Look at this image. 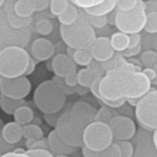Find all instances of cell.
<instances>
[{
  "mask_svg": "<svg viewBox=\"0 0 157 157\" xmlns=\"http://www.w3.org/2000/svg\"><path fill=\"white\" fill-rule=\"evenodd\" d=\"M60 35L63 43L75 50L89 49L98 37L87 14L82 9L75 23L69 26L60 25Z\"/></svg>",
  "mask_w": 157,
  "mask_h": 157,
  "instance_id": "obj_1",
  "label": "cell"
},
{
  "mask_svg": "<svg viewBox=\"0 0 157 157\" xmlns=\"http://www.w3.org/2000/svg\"><path fill=\"white\" fill-rule=\"evenodd\" d=\"M33 101L43 114L61 112L66 103V95L52 80L41 82L33 93Z\"/></svg>",
  "mask_w": 157,
  "mask_h": 157,
  "instance_id": "obj_2",
  "label": "cell"
},
{
  "mask_svg": "<svg viewBox=\"0 0 157 157\" xmlns=\"http://www.w3.org/2000/svg\"><path fill=\"white\" fill-rule=\"evenodd\" d=\"M30 55L27 50L18 45L7 46L0 51V75L15 78L25 75Z\"/></svg>",
  "mask_w": 157,
  "mask_h": 157,
  "instance_id": "obj_3",
  "label": "cell"
},
{
  "mask_svg": "<svg viewBox=\"0 0 157 157\" xmlns=\"http://www.w3.org/2000/svg\"><path fill=\"white\" fill-rule=\"evenodd\" d=\"M147 19V11L145 2L140 0L135 8L130 11L116 10L115 26L119 31L126 34L141 33L144 30Z\"/></svg>",
  "mask_w": 157,
  "mask_h": 157,
  "instance_id": "obj_4",
  "label": "cell"
},
{
  "mask_svg": "<svg viewBox=\"0 0 157 157\" xmlns=\"http://www.w3.org/2000/svg\"><path fill=\"white\" fill-rule=\"evenodd\" d=\"M113 143L114 138L109 124L95 121L84 129L83 145L90 150L100 153Z\"/></svg>",
  "mask_w": 157,
  "mask_h": 157,
  "instance_id": "obj_5",
  "label": "cell"
},
{
  "mask_svg": "<svg viewBox=\"0 0 157 157\" xmlns=\"http://www.w3.org/2000/svg\"><path fill=\"white\" fill-rule=\"evenodd\" d=\"M32 34V27L15 29L7 19V14L4 7L0 8V51L7 46L18 45L26 47Z\"/></svg>",
  "mask_w": 157,
  "mask_h": 157,
  "instance_id": "obj_6",
  "label": "cell"
},
{
  "mask_svg": "<svg viewBox=\"0 0 157 157\" xmlns=\"http://www.w3.org/2000/svg\"><path fill=\"white\" fill-rule=\"evenodd\" d=\"M139 125L148 131L157 129V89H153L140 98L134 110Z\"/></svg>",
  "mask_w": 157,
  "mask_h": 157,
  "instance_id": "obj_7",
  "label": "cell"
},
{
  "mask_svg": "<svg viewBox=\"0 0 157 157\" xmlns=\"http://www.w3.org/2000/svg\"><path fill=\"white\" fill-rule=\"evenodd\" d=\"M54 130L58 136L68 145L80 148L83 146L84 130L75 124L69 116V109L61 112Z\"/></svg>",
  "mask_w": 157,
  "mask_h": 157,
  "instance_id": "obj_8",
  "label": "cell"
},
{
  "mask_svg": "<svg viewBox=\"0 0 157 157\" xmlns=\"http://www.w3.org/2000/svg\"><path fill=\"white\" fill-rule=\"evenodd\" d=\"M31 91V83L28 76L22 75L15 78L2 77L0 80V94L13 98L24 99Z\"/></svg>",
  "mask_w": 157,
  "mask_h": 157,
  "instance_id": "obj_9",
  "label": "cell"
},
{
  "mask_svg": "<svg viewBox=\"0 0 157 157\" xmlns=\"http://www.w3.org/2000/svg\"><path fill=\"white\" fill-rule=\"evenodd\" d=\"M131 141L134 147L132 157H157L156 147L151 131L140 127Z\"/></svg>",
  "mask_w": 157,
  "mask_h": 157,
  "instance_id": "obj_10",
  "label": "cell"
},
{
  "mask_svg": "<svg viewBox=\"0 0 157 157\" xmlns=\"http://www.w3.org/2000/svg\"><path fill=\"white\" fill-rule=\"evenodd\" d=\"M98 109L88 102L79 100L75 102L69 109V116L72 121L81 129L96 121Z\"/></svg>",
  "mask_w": 157,
  "mask_h": 157,
  "instance_id": "obj_11",
  "label": "cell"
},
{
  "mask_svg": "<svg viewBox=\"0 0 157 157\" xmlns=\"http://www.w3.org/2000/svg\"><path fill=\"white\" fill-rule=\"evenodd\" d=\"M114 141H131L137 132L133 119L117 115L109 122Z\"/></svg>",
  "mask_w": 157,
  "mask_h": 157,
  "instance_id": "obj_12",
  "label": "cell"
},
{
  "mask_svg": "<svg viewBox=\"0 0 157 157\" xmlns=\"http://www.w3.org/2000/svg\"><path fill=\"white\" fill-rule=\"evenodd\" d=\"M89 49L93 59L100 63H105L110 60L116 52L111 46L109 38L106 36L97 37L96 40Z\"/></svg>",
  "mask_w": 157,
  "mask_h": 157,
  "instance_id": "obj_13",
  "label": "cell"
},
{
  "mask_svg": "<svg viewBox=\"0 0 157 157\" xmlns=\"http://www.w3.org/2000/svg\"><path fill=\"white\" fill-rule=\"evenodd\" d=\"M52 71L58 77H65L66 75L76 72L77 66L74 60L63 52H59L55 54L52 61Z\"/></svg>",
  "mask_w": 157,
  "mask_h": 157,
  "instance_id": "obj_14",
  "label": "cell"
},
{
  "mask_svg": "<svg viewBox=\"0 0 157 157\" xmlns=\"http://www.w3.org/2000/svg\"><path fill=\"white\" fill-rule=\"evenodd\" d=\"M30 53L38 62L49 61L55 54V46L47 38H37L31 44Z\"/></svg>",
  "mask_w": 157,
  "mask_h": 157,
  "instance_id": "obj_15",
  "label": "cell"
},
{
  "mask_svg": "<svg viewBox=\"0 0 157 157\" xmlns=\"http://www.w3.org/2000/svg\"><path fill=\"white\" fill-rule=\"evenodd\" d=\"M49 150L54 155H71L75 154L77 150L76 147L68 145L65 144L56 133L55 130L52 131L47 137Z\"/></svg>",
  "mask_w": 157,
  "mask_h": 157,
  "instance_id": "obj_16",
  "label": "cell"
},
{
  "mask_svg": "<svg viewBox=\"0 0 157 157\" xmlns=\"http://www.w3.org/2000/svg\"><path fill=\"white\" fill-rule=\"evenodd\" d=\"M3 139L9 144H17L23 138L22 125L16 121H11L5 124L1 130Z\"/></svg>",
  "mask_w": 157,
  "mask_h": 157,
  "instance_id": "obj_17",
  "label": "cell"
},
{
  "mask_svg": "<svg viewBox=\"0 0 157 157\" xmlns=\"http://www.w3.org/2000/svg\"><path fill=\"white\" fill-rule=\"evenodd\" d=\"M118 3L119 0H104L100 5L84 11L91 16H107L117 9Z\"/></svg>",
  "mask_w": 157,
  "mask_h": 157,
  "instance_id": "obj_18",
  "label": "cell"
},
{
  "mask_svg": "<svg viewBox=\"0 0 157 157\" xmlns=\"http://www.w3.org/2000/svg\"><path fill=\"white\" fill-rule=\"evenodd\" d=\"M111 46L116 52H123L130 46V35L121 31H117L109 37Z\"/></svg>",
  "mask_w": 157,
  "mask_h": 157,
  "instance_id": "obj_19",
  "label": "cell"
},
{
  "mask_svg": "<svg viewBox=\"0 0 157 157\" xmlns=\"http://www.w3.org/2000/svg\"><path fill=\"white\" fill-rule=\"evenodd\" d=\"M14 12L20 17L29 18L32 17L36 9L30 0H17L14 5Z\"/></svg>",
  "mask_w": 157,
  "mask_h": 157,
  "instance_id": "obj_20",
  "label": "cell"
},
{
  "mask_svg": "<svg viewBox=\"0 0 157 157\" xmlns=\"http://www.w3.org/2000/svg\"><path fill=\"white\" fill-rule=\"evenodd\" d=\"M13 116H14L15 121L23 126V125L29 124L33 121L34 112L30 107L26 106L24 104V105H21L20 107H18L15 110Z\"/></svg>",
  "mask_w": 157,
  "mask_h": 157,
  "instance_id": "obj_21",
  "label": "cell"
},
{
  "mask_svg": "<svg viewBox=\"0 0 157 157\" xmlns=\"http://www.w3.org/2000/svg\"><path fill=\"white\" fill-rule=\"evenodd\" d=\"M79 13H80V9L76 6H75L73 3L70 2L67 9L62 15H60L57 18H58L60 25L69 26L77 20L79 17Z\"/></svg>",
  "mask_w": 157,
  "mask_h": 157,
  "instance_id": "obj_22",
  "label": "cell"
},
{
  "mask_svg": "<svg viewBox=\"0 0 157 157\" xmlns=\"http://www.w3.org/2000/svg\"><path fill=\"white\" fill-rule=\"evenodd\" d=\"M24 104H25L24 99H21V100L13 99V98H7L0 94V109L7 115H13L15 110L18 107Z\"/></svg>",
  "mask_w": 157,
  "mask_h": 157,
  "instance_id": "obj_23",
  "label": "cell"
},
{
  "mask_svg": "<svg viewBox=\"0 0 157 157\" xmlns=\"http://www.w3.org/2000/svg\"><path fill=\"white\" fill-rule=\"evenodd\" d=\"M23 138L26 140H40L44 138V133L42 129L37 124H27L22 126Z\"/></svg>",
  "mask_w": 157,
  "mask_h": 157,
  "instance_id": "obj_24",
  "label": "cell"
},
{
  "mask_svg": "<svg viewBox=\"0 0 157 157\" xmlns=\"http://www.w3.org/2000/svg\"><path fill=\"white\" fill-rule=\"evenodd\" d=\"M72 59L76 63V65L86 67L93 61V56L91 54L90 49L75 50L74 54L72 56Z\"/></svg>",
  "mask_w": 157,
  "mask_h": 157,
  "instance_id": "obj_25",
  "label": "cell"
},
{
  "mask_svg": "<svg viewBox=\"0 0 157 157\" xmlns=\"http://www.w3.org/2000/svg\"><path fill=\"white\" fill-rule=\"evenodd\" d=\"M117 115H119V112H118L117 109L103 105L99 109H98L97 116H96V121L109 124L110 121Z\"/></svg>",
  "mask_w": 157,
  "mask_h": 157,
  "instance_id": "obj_26",
  "label": "cell"
},
{
  "mask_svg": "<svg viewBox=\"0 0 157 157\" xmlns=\"http://www.w3.org/2000/svg\"><path fill=\"white\" fill-rule=\"evenodd\" d=\"M7 14V19L10 25L15 28V29H23V28H28L32 25V17L29 18H23L15 14L14 11L11 12H6Z\"/></svg>",
  "mask_w": 157,
  "mask_h": 157,
  "instance_id": "obj_27",
  "label": "cell"
},
{
  "mask_svg": "<svg viewBox=\"0 0 157 157\" xmlns=\"http://www.w3.org/2000/svg\"><path fill=\"white\" fill-rule=\"evenodd\" d=\"M96 78L97 77L94 76L86 67L77 71V82H78V86H80L89 88Z\"/></svg>",
  "mask_w": 157,
  "mask_h": 157,
  "instance_id": "obj_28",
  "label": "cell"
},
{
  "mask_svg": "<svg viewBox=\"0 0 157 157\" xmlns=\"http://www.w3.org/2000/svg\"><path fill=\"white\" fill-rule=\"evenodd\" d=\"M35 29L40 35L48 36L53 31V23L49 18H40L35 23Z\"/></svg>",
  "mask_w": 157,
  "mask_h": 157,
  "instance_id": "obj_29",
  "label": "cell"
},
{
  "mask_svg": "<svg viewBox=\"0 0 157 157\" xmlns=\"http://www.w3.org/2000/svg\"><path fill=\"white\" fill-rule=\"evenodd\" d=\"M69 4V0H51L49 5L50 12L53 17H58L67 9Z\"/></svg>",
  "mask_w": 157,
  "mask_h": 157,
  "instance_id": "obj_30",
  "label": "cell"
},
{
  "mask_svg": "<svg viewBox=\"0 0 157 157\" xmlns=\"http://www.w3.org/2000/svg\"><path fill=\"white\" fill-rule=\"evenodd\" d=\"M141 63L144 68L155 67L157 63V52L154 49L145 50L141 55Z\"/></svg>",
  "mask_w": 157,
  "mask_h": 157,
  "instance_id": "obj_31",
  "label": "cell"
},
{
  "mask_svg": "<svg viewBox=\"0 0 157 157\" xmlns=\"http://www.w3.org/2000/svg\"><path fill=\"white\" fill-rule=\"evenodd\" d=\"M144 31L147 34H157V12H147V19L144 27Z\"/></svg>",
  "mask_w": 157,
  "mask_h": 157,
  "instance_id": "obj_32",
  "label": "cell"
},
{
  "mask_svg": "<svg viewBox=\"0 0 157 157\" xmlns=\"http://www.w3.org/2000/svg\"><path fill=\"white\" fill-rule=\"evenodd\" d=\"M86 68L89 70V72L96 77H102L105 74H106V71L103 67V64L102 63L98 62V61H96L93 59V61L86 66Z\"/></svg>",
  "mask_w": 157,
  "mask_h": 157,
  "instance_id": "obj_33",
  "label": "cell"
},
{
  "mask_svg": "<svg viewBox=\"0 0 157 157\" xmlns=\"http://www.w3.org/2000/svg\"><path fill=\"white\" fill-rule=\"evenodd\" d=\"M69 1L73 3L75 6H76L79 9L86 10L100 5L104 0H69Z\"/></svg>",
  "mask_w": 157,
  "mask_h": 157,
  "instance_id": "obj_34",
  "label": "cell"
},
{
  "mask_svg": "<svg viewBox=\"0 0 157 157\" xmlns=\"http://www.w3.org/2000/svg\"><path fill=\"white\" fill-rule=\"evenodd\" d=\"M121 151L122 157H132L134 153V147L131 141H115Z\"/></svg>",
  "mask_w": 157,
  "mask_h": 157,
  "instance_id": "obj_35",
  "label": "cell"
},
{
  "mask_svg": "<svg viewBox=\"0 0 157 157\" xmlns=\"http://www.w3.org/2000/svg\"><path fill=\"white\" fill-rule=\"evenodd\" d=\"M87 16H88L91 25L94 27L95 29H100L107 27V25H108V17L107 16H91L88 14H87Z\"/></svg>",
  "mask_w": 157,
  "mask_h": 157,
  "instance_id": "obj_36",
  "label": "cell"
},
{
  "mask_svg": "<svg viewBox=\"0 0 157 157\" xmlns=\"http://www.w3.org/2000/svg\"><path fill=\"white\" fill-rule=\"evenodd\" d=\"M99 157H122L119 144L114 141L109 147L99 153Z\"/></svg>",
  "mask_w": 157,
  "mask_h": 157,
  "instance_id": "obj_37",
  "label": "cell"
},
{
  "mask_svg": "<svg viewBox=\"0 0 157 157\" xmlns=\"http://www.w3.org/2000/svg\"><path fill=\"white\" fill-rule=\"evenodd\" d=\"M140 0H119L117 9L121 11H130L136 7Z\"/></svg>",
  "mask_w": 157,
  "mask_h": 157,
  "instance_id": "obj_38",
  "label": "cell"
},
{
  "mask_svg": "<svg viewBox=\"0 0 157 157\" xmlns=\"http://www.w3.org/2000/svg\"><path fill=\"white\" fill-rule=\"evenodd\" d=\"M27 153L33 157H57L56 155H54L50 150H45V149L27 150Z\"/></svg>",
  "mask_w": 157,
  "mask_h": 157,
  "instance_id": "obj_39",
  "label": "cell"
},
{
  "mask_svg": "<svg viewBox=\"0 0 157 157\" xmlns=\"http://www.w3.org/2000/svg\"><path fill=\"white\" fill-rule=\"evenodd\" d=\"M142 50H143V46L142 44L135 47V48H132V49H127L125 52H121L122 54L123 57H125L126 59H130V58H135L136 56H138L140 53H142Z\"/></svg>",
  "mask_w": 157,
  "mask_h": 157,
  "instance_id": "obj_40",
  "label": "cell"
},
{
  "mask_svg": "<svg viewBox=\"0 0 157 157\" xmlns=\"http://www.w3.org/2000/svg\"><path fill=\"white\" fill-rule=\"evenodd\" d=\"M133 107H132L131 105H129L127 102H125V104L123 106H121L120 109H118V112L119 115H122V116H126L129 118H133V116H135L134 114V110L132 109Z\"/></svg>",
  "mask_w": 157,
  "mask_h": 157,
  "instance_id": "obj_41",
  "label": "cell"
},
{
  "mask_svg": "<svg viewBox=\"0 0 157 157\" xmlns=\"http://www.w3.org/2000/svg\"><path fill=\"white\" fill-rule=\"evenodd\" d=\"M64 83L66 86H68L69 87H75L78 86V82H77V71L74 72L68 75H66L65 77H63Z\"/></svg>",
  "mask_w": 157,
  "mask_h": 157,
  "instance_id": "obj_42",
  "label": "cell"
},
{
  "mask_svg": "<svg viewBox=\"0 0 157 157\" xmlns=\"http://www.w3.org/2000/svg\"><path fill=\"white\" fill-rule=\"evenodd\" d=\"M143 41V36L141 33H134L130 35V46L128 49L135 48L142 44Z\"/></svg>",
  "mask_w": 157,
  "mask_h": 157,
  "instance_id": "obj_43",
  "label": "cell"
},
{
  "mask_svg": "<svg viewBox=\"0 0 157 157\" xmlns=\"http://www.w3.org/2000/svg\"><path fill=\"white\" fill-rule=\"evenodd\" d=\"M16 147L14 146V144H7L2 137L1 135V131H0V156L7 152L13 151Z\"/></svg>",
  "mask_w": 157,
  "mask_h": 157,
  "instance_id": "obj_44",
  "label": "cell"
},
{
  "mask_svg": "<svg viewBox=\"0 0 157 157\" xmlns=\"http://www.w3.org/2000/svg\"><path fill=\"white\" fill-rule=\"evenodd\" d=\"M36 9V12H40L49 7L51 0H30Z\"/></svg>",
  "mask_w": 157,
  "mask_h": 157,
  "instance_id": "obj_45",
  "label": "cell"
},
{
  "mask_svg": "<svg viewBox=\"0 0 157 157\" xmlns=\"http://www.w3.org/2000/svg\"><path fill=\"white\" fill-rule=\"evenodd\" d=\"M34 149H45V150H49V145H48L47 139L42 138V139L34 141L33 144L31 145L30 149H29V150H34Z\"/></svg>",
  "mask_w": 157,
  "mask_h": 157,
  "instance_id": "obj_46",
  "label": "cell"
},
{
  "mask_svg": "<svg viewBox=\"0 0 157 157\" xmlns=\"http://www.w3.org/2000/svg\"><path fill=\"white\" fill-rule=\"evenodd\" d=\"M61 112H58V113H54V114H44V118H45V121L46 122L52 126V127H55V124H56V121L60 116Z\"/></svg>",
  "mask_w": 157,
  "mask_h": 157,
  "instance_id": "obj_47",
  "label": "cell"
},
{
  "mask_svg": "<svg viewBox=\"0 0 157 157\" xmlns=\"http://www.w3.org/2000/svg\"><path fill=\"white\" fill-rule=\"evenodd\" d=\"M143 72H144V74L151 80L152 83H154V82L155 81L157 76V72L154 67L144 68V69H143Z\"/></svg>",
  "mask_w": 157,
  "mask_h": 157,
  "instance_id": "obj_48",
  "label": "cell"
},
{
  "mask_svg": "<svg viewBox=\"0 0 157 157\" xmlns=\"http://www.w3.org/2000/svg\"><path fill=\"white\" fill-rule=\"evenodd\" d=\"M36 65H37V63H36V60L30 56L29 58V64H28V67H27V71H26V74L25 75H32L35 70H36Z\"/></svg>",
  "mask_w": 157,
  "mask_h": 157,
  "instance_id": "obj_49",
  "label": "cell"
},
{
  "mask_svg": "<svg viewBox=\"0 0 157 157\" xmlns=\"http://www.w3.org/2000/svg\"><path fill=\"white\" fill-rule=\"evenodd\" d=\"M82 155L83 157H99V152H96L86 148V146H82Z\"/></svg>",
  "mask_w": 157,
  "mask_h": 157,
  "instance_id": "obj_50",
  "label": "cell"
},
{
  "mask_svg": "<svg viewBox=\"0 0 157 157\" xmlns=\"http://www.w3.org/2000/svg\"><path fill=\"white\" fill-rule=\"evenodd\" d=\"M145 6H146L147 12H152V11L157 12V0H149L145 2Z\"/></svg>",
  "mask_w": 157,
  "mask_h": 157,
  "instance_id": "obj_51",
  "label": "cell"
},
{
  "mask_svg": "<svg viewBox=\"0 0 157 157\" xmlns=\"http://www.w3.org/2000/svg\"><path fill=\"white\" fill-rule=\"evenodd\" d=\"M16 1L17 0H5V3H4L3 7L5 8V10L6 12L14 11V5H15Z\"/></svg>",
  "mask_w": 157,
  "mask_h": 157,
  "instance_id": "obj_52",
  "label": "cell"
},
{
  "mask_svg": "<svg viewBox=\"0 0 157 157\" xmlns=\"http://www.w3.org/2000/svg\"><path fill=\"white\" fill-rule=\"evenodd\" d=\"M139 100H140V98H127V99H126V102H127L129 105H131L132 107L135 108L136 105L138 104Z\"/></svg>",
  "mask_w": 157,
  "mask_h": 157,
  "instance_id": "obj_53",
  "label": "cell"
},
{
  "mask_svg": "<svg viewBox=\"0 0 157 157\" xmlns=\"http://www.w3.org/2000/svg\"><path fill=\"white\" fill-rule=\"evenodd\" d=\"M14 152V151H13ZM14 157H33L31 156L30 155H29L28 153H27V151L25 152V153H21V154H17V153H15L14 152Z\"/></svg>",
  "mask_w": 157,
  "mask_h": 157,
  "instance_id": "obj_54",
  "label": "cell"
},
{
  "mask_svg": "<svg viewBox=\"0 0 157 157\" xmlns=\"http://www.w3.org/2000/svg\"><path fill=\"white\" fill-rule=\"evenodd\" d=\"M153 49L157 52V34H155L153 37Z\"/></svg>",
  "mask_w": 157,
  "mask_h": 157,
  "instance_id": "obj_55",
  "label": "cell"
},
{
  "mask_svg": "<svg viewBox=\"0 0 157 157\" xmlns=\"http://www.w3.org/2000/svg\"><path fill=\"white\" fill-rule=\"evenodd\" d=\"M153 140H154V143H155V145L157 150V129L153 132Z\"/></svg>",
  "mask_w": 157,
  "mask_h": 157,
  "instance_id": "obj_56",
  "label": "cell"
},
{
  "mask_svg": "<svg viewBox=\"0 0 157 157\" xmlns=\"http://www.w3.org/2000/svg\"><path fill=\"white\" fill-rule=\"evenodd\" d=\"M0 157H14V152L13 151H10V152H7L4 155H2Z\"/></svg>",
  "mask_w": 157,
  "mask_h": 157,
  "instance_id": "obj_57",
  "label": "cell"
},
{
  "mask_svg": "<svg viewBox=\"0 0 157 157\" xmlns=\"http://www.w3.org/2000/svg\"><path fill=\"white\" fill-rule=\"evenodd\" d=\"M5 124H4V122H3V121L0 119V131L2 130V128H3V126H4Z\"/></svg>",
  "mask_w": 157,
  "mask_h": 157,
  "instance_id": "obj_58",
  "label": "cell"
},
{
  "mask_svg": "<svg viewBox=\"0 0 157 157\" xmlns=\"http://www.w3.org/2000/svg\"><path fill=\"white\" fill-rule=\"evenodd\" d=\"M154 68H155V69L156 70V72H157V63H156V64H155V66ZM154 84H155V86H157V76H156V79H155V81L154 82Z\"/></svg>",
  "mask_w": 157,
  "mask_h": 157,
  "instance_id": "obj_59",
  "label": "cell"
},
{
  "mask_svg": "<svg viewBox=\"0 0 157 157\" xmlns=\"http://www.w3.org/2000/svg\"><path fill=\"white\" fill-rule=\"evenodd\" d=\"M4 3H5V0H0V8H1V7H3Z\"/></svg>",
  "mask_w": 157,
  "mask_h": 157,
  "instance_id": "obj_60",
  "label": "cell"
},
{
  "mask_svg": "<svg viewBox=\"0 0 157 157\" xmlns=\"http://www.w3.org/2000/svg\"><path fill=\"white\" fill-rule=\"evenodd\" d=\"M57 157H70L69 155H57Z\"/></svg>",
  "mask_w": 157,
  "mask_h": 157,
  "instance_id": "obj_61",
  "label": "cell"
},
{
  "mask_svg": "<svg viewBox=\"0 0 157 157\" xmlns=\"http://www.w3.org/2000/svg\"><path fill=\"white\" fill-rule=\"evenodd\" d=\"M1 78H2V76H1V75H0V80H1Z\"/></svg>",
  "mask_w": 157,
  "mask_h": 157,
  "instance_id": "obj_62",
  "label": "cell"
}]
</instances>
